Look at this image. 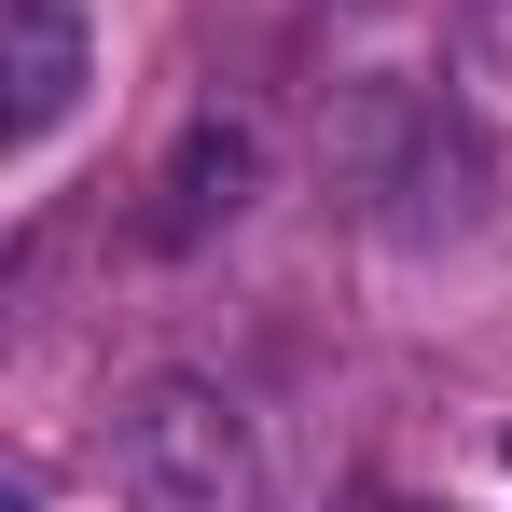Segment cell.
I'll list each match as a JSON object with an SVG mask.
<instances>
[{
	"mask_svg": "<svg viewBox=\"0 0 512 512\" xmlns=\"http://www.w3.org/2000/svg\"><path fill=\"white\" fill-rule=\"evenodd\" d=\"M125 499L139 512H250V429L222 388L194 374H153L125 402Z\"/></svg>",
	"mask_w": 512,
	"mask_h": 512,
	"instance_id": "1",
	"label": "cell"
},
{
	"mask_svg": "<svg viewBox=\"0 0 512 512\" xmlns=\"http://www.w3.org/2000/svg\"><path fill=\"white\" fill-rule=\"evenodd\" d=\"M70 97H84V14L70 0H0V125L56 139Z\"/></svg>",
	"mask_w": 512,
	"mask_h": 512,
	"instance_id": "2",
	"label": "cell"
},
{
	"mask_svg": "<svg viewBox=\"0 0 512 512\" xmlns=\"http://www.w3.org/2000/svg\"><path fill=\"white\" fill-rule=\"evenodd\" d=\"M250 125H194L180 139V167H167V208H153V236H208V222H236L250 208Z\"/></svg>",
	"mask_w": 512,
	"mask_h": 512,
	"instance_id": "3",
	"label": "cell"
},
{
	"mask_svg": "<svg viewBox=\"0 0 512 512\" xmlns=\"http://www.w3.org/2000/svg\"><path fill=\"white\" fill-rule=\"evenodd\" d=\"M333 512H402V499H388V485H346V499H333Z\"/></svg>",
	"mask_w": 512,
	"mask_h": 512,
	"instance_id": "4",
	"label": "cell"
}]
</instances>
